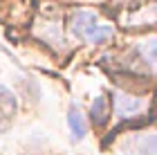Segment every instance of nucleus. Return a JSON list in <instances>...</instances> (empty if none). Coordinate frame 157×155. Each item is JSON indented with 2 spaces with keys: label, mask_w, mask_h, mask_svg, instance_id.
<instances>
[{
  "label": "nucleus",
  "mask_w": 157,
  "mask_h": 155,
  "mask_svg": "<svg viewBox=\"0 0 157 155\" xmlns=\"http://www.w3.org/2000/svg\"><path fill=\"white\" fill-rule=\"evenodd\" d=\"M105 112H108V101H105V97H97L94 103H92V108H90L92 122L97 126H103L105 124Z\"/></svg>",
  "instance_id": "obj_4"
},
{
  "label": "nucleus",
  "mask_w": 157,
  "mask_h": 155,
  "mask_svg": "<svg viewBox=\"0 0 157 155\" xmlns=\"http://www.w3.org/2000/svg\"><path fill=\"white\" fill-rule=\"evenodd\" d=\"M144 103L146 101L139 99V97H132V95H126V92H115V110H117L119 119H130L135 115H139Z\"/></svg>",
  "instance_id": "obj_2"
},
{
  "label": "nucleus",
  "mask_w": 157,
  "mask_h": 155,
  "mask_svg": "<svg viewBox=\"0 0 157 155\" xmlns=\"http://www.w3.org/2000/svg\"><path fill=\"white\" fill-rule=\"evenodd\" d=\"M70 29H72L74 36L88 41V43H108L112 38V34H115V29L110 25H99L97 14L88 11V9L76 11L70 18Z\"/></svg>",
  "instance_id": "obj_1"
},
{
  "label": "nucleus",
  "mask_w": 157,
  "mask_h": 155,
  "mask_svg": "<svg viewBox=\"0 0 157 155\" xmlns=\"http://www.w3.org/2000/svg\"><path fill=\"white\" fill-rule=\"evenodd\" d=\"M67 126H70L74 142H81L85 137V117L81 115V110L76 106H70V110H67Z\"/></svg>",
  "instance_id": "obj_3"
}]
</instances>
